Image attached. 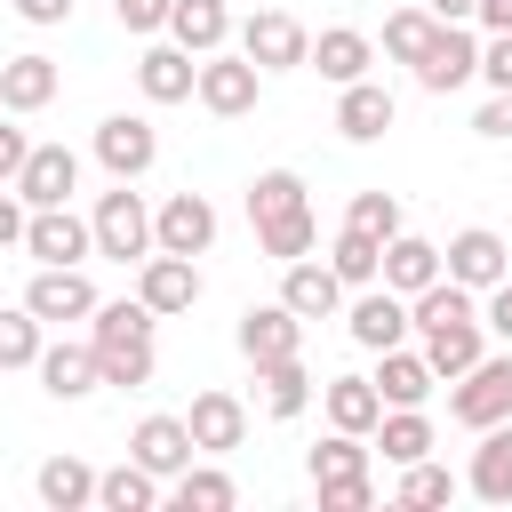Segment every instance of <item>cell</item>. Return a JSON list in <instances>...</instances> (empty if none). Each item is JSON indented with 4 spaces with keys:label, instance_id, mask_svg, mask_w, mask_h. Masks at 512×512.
<instances>
[{
    "label": "cell",
    "instance_id": "obj_1",
    "mask_svg": "<svg viewBox=\"0 0 512 512\" xmlns=\"http://www.w3.org/2000/svg\"><path fill=\"white\" fill-rule=\"evenodd\" d=\"M152 304L144 296H120V304H96V328H88V344H96V360H104V384H152Z\"/></svg>",
    "mask_w": 512,
    "mask_h": 512
},
{
    "label": "cell",
    "instance_id": "obj_2",
    "mask_svg": "<svg viewBox=\"0 0 512 512\" xmlns=\"http://www.w3.org/2000/svg\"><path fill=\"white\" fill-rule=\"evenodd\" d=\"M160 248V216L112 176V192H96V256H112V264H144Z\"/></svg>",
    "mask_w": 512,
    "mask_h": 512
},
{
    "label": "cell",
    "instance_id": "obj_3",
    "mask_svg": "<svg viewBox=\"0 0 512 512\" xmlns=\"http://www.w3.org/2000/svg\"><path fill=\"white\" fill-rule=\"evenodd\" d=\"M448 416H456V424H472V432L504 424V416H512V352H496V360L464 368V376H456V392H448Z\"/></svg>",
    "mask_w": 512,
    "mask_h": 512
},
{
    "label": "cell",
    "instance_id": "obj_4",
    "mask_svg": "<svg viewBox=\"0 0 512 512\" xmlns=\"http://www.w3.org/2000/svg\"><path fill=\"white\" fill-rule=\"evenodd\" d=\"M256 88H264V64L240 48V56H200V104L216 112V120H240V112H256Z\"/></svg>",
    "mask_w": 512,
    "mask_h": 512
},
{
    "label": "cell",
    "instance_id": "obj_5",
    "mask_svg": "<svg viewBox=\"0 0 512 512\" xmlns=\"http://www.w3.org/2000/svg\"><path fill=\"white\" fill-rule=\"evenodd\" d=\"M152 160H160V136H152L144 112H112V120H96V168H104V176L136 184Z\"/></svg>",
    "mask_w": 512,
    "mask_h": 512
},
{
    "label": "cell",
    "instance_id": "obj_6",
    "mask_svg": "<svg viewBox=\"0 0 512 512\" xmlns=\"http://www.w3.org/2000/svg\"><path fill=\"white\" fill-rule=\"evenodd\" d=\"M408 328H416V304L400 288H360V304L344 312V336L360 352H392V344H408Z\"/></svg>",
    "mask_w": 512,
    "mask_h": 512
},
{
    "label": "cell",
    "instance_id": "obj_7",
    "mask_svg": "<svg viewBox=\"0 0 512 512\" xmlns=\"http://www.w3.org/2000/svg\"><path fill=\"white\" fill-rule=\"evenodd\" d=\"M240 48H248L264 72H296V64H312V32H304L296 16H280V8H256V16L240 24Z\"/></svg>",
    "mask_w": 512,
    "mask_h": 512
},
{
    "label": "cell",
    "instance_id": "obj_8",
    "mask_svg": "<svg viewBox=\"0 0 512 512\" xmlns=\"http://www.w3.org/2000/svg\"><path fill=\"white\" fill-rule=\"evenodd\" d=\"M24 256H32V264H80V256H96V216H72V208H32Z\"/></svg>",
    "mask_w": 512,
    "mask_h": 512
},
{
    "label": "cell",
    "instance_id": "obj_9",
    "mask_svg": "<svg viewBox=\"0 0 512 512\" xmlns=\"http://www.w3.org/2000/svg\"><path fill=\"white\" fill-rule=\"evenodd\" d=\"M240 352L264 368V360H296L304 352V312L280 296V304H248L240 312Z\"/></svg>",
    "mask_w": 512,
    "mask_h": 512
},
{
    "label": "cell",
    "instance_id": "obj_10",
    "mask_svg": "<svg viewBox=\"0 0 512 512\" xmlns=\"http://www.w3.org/2000/svg\"><path fill=\"white\" fill-rule=\"evenodd\" d=\"M16 192H24L32 208H72V192H80V152H72V144H32V160L16 168Z\"/></svg>",
    "mask_w": 512,
    "mask_h": 512
},
{
    "label": "cell",
    "instance_id": "obj_11",
    "mask_svg": "<svg viewBox=\"0 0 512 512\" xmlns=\"http://www.w3.org/2000/svg\"><path fill=\"white\" fill-rule=\"evenodd\" d=\"M136 296L168 320V312H192L200 304V264L192 256H168V248H152L144 264H136Z\"/></svg>",
    "mask_w": 512,
    "mask_h": 512
},
{
    "label": "cell",
    "instance_id": "obj_12",
    "mask_svg": "<svg viewBox=\"0 0 512 512\" xmlns=\"http://www.w3.org/2000/svg\"><path fill=\"white\" fill-rule=\"evenodd\" d=\"M128 456H136L144 472H160V480H176V472H192V456H200V440H192V424H184V416H144V424L128 432Z\"/></svg>",
    "mask_w": 512,
    "mask_h": 512
},
{
    "label": "cell",
    "instance_id": "obj_13",
    "mask_svg": "<svg viewBox=\"0 0 512 512\" xmlns=\"http://www.w3.org/2000/svg\"><path fill=\"white\" fill-rule=\"evenodd\" d=\"M464 80H480V40H472L464 24H440V40H432V48H424V64H416V88L456 96Z\"/></svg>",
    "mask_w": 512,
    "mask_h": 512
},
{
    "label": "cell",
    "instance_id": "obj_14",
    "mask_svg": "<svg viewBox=\"0 0 512 512\" xmlns=\"http://www.w3.org/2000/svg\"><path fill=\"white\" fill-rule=\"evenodd\" d=\"M448 280H464V288H504V280H512V248H504L488 224H464V232L448 240Z\"/></svg>",
    "mask_w": 512,
    "mask_h": 512
},
{
    "label": "cell",
    "instance_id": "obj_15",
    "mask_svg": "<svg viewBox=\"0 0 512 512\" xmlns=\"http://www.w3.org/2000/svg\"><path fill=\"white\" fill-rule=\"evenodd\" d=\"M24 304H32L40 320H96V288H88L80 264H40L32 288H24Z\"/></svg>",
    "mask_w": 512,
    "mask_h": 512
},
{
    "label": "cell",
    "instance_id": "obj_16",
    "mask_svg": "<svg viewBox=\"0 0 512 512\" xmlns=\"http://www.w3.org/2000/svg\"><path fill=\"white\" fill-rule=\"evenodd\" d=\"M160 248H168V256H208V248H216V208H208V192H168V200H160Z\"/></svg>",
    "mask_w": 512,
    "mask_h": 512
},
{
    "label": "cell",
    "instance_id": "obj_17",
    "mask_svg": "<svg viewBox=\"0 0 512 512\" xmlns=\"http://www.w3.org/2000/svg\"><path fill=\"white\" fill-rule=\"evenodd\" d=\"M320 408H328V424L336 432H360V440H376V424H384V392H376V376H328L320 384Z\"/></svg>",
    "mask_w": 512,
    "mask_h": 512
},
{
    "label": "cell",
    "instance_id": "obj_18",
    "mask_svg": "<svg viewBox=\"0 0 512 512\" xmlns=\"http://www.w3.org/2000/svg\"><path fill=\"white\" fill-rule=\"evenodd\" d=\"M136 88H144L152 104H184V96H200V64H192V48H184V40L144 48V56H136Z\"/></svg>",
    "mask_w": 512,
    "mask_h": 512
},
{
    "label": "cell",
    "instance_id": "obj_19",
    "mask_svg": "<svg viewBox=\"0 0 512 512\" xmlns=\"http://www.w3.org/2000/svg\"><path fill=\"white\" fill-rule=\"evenodd\" d=\"M432 280H448V248H432V240H416V232L384 240V288H400V296H424Z\"/></svg>",
    "mask_w": 512,
    "mask_h": 512
},
{
    "label": "cell",
    "instance_id": "obj_20",
    "mask_svg": "<svg viewBox=\"0 0 512 512\" xmlns=\"http://www.w3.org/2000/svg\"><path fill=\"white\" fill-rule=\"evenodd\" d=\"M280 296H288L304 320H328V312H344V272H336V264L296 256V264H280Z\"/></svg>",
    "mask_w": 512,
    "mask_h": 512
},
{
    "label": "cell",
    "instance_id": "obj_21",
    "mask_svg": "<svg viewBox=\"0 0 512 512\" xmlns=\"http://www.w3.org/2000/svg\"><path fill=\"white\" fill-rule=\"evenodd\" d=\"M432 384H440V368H432L424 352H408V344L376 352V392H384L392 408H424V400H432Z\"/></svg>",
    "mask_w": 512,
    "mask_h": 512
},
{
    "label": "cell",
    "instance_id": "obj_22",
    "mask_svg": "<svg viewBox=\"0 0 512 512\" xmlns=\"http://www.w3.org/2000/svg\"><path fill=\"white\" fill-rule=\"evenodd\" d=\"M464 488H472L480 504H512V416L480 432V448H472V472H464Z\"/></svg>",
    "mask_w": 512,
    "mask_h": 512
},
{
    "label": "cell",
    "instance_id": "obj_23",
    "mask_svg": "<svg viewBox=\"0 0 512 512\" xmlns=\"http://www.w3.org/2000/svg\"><path fill=\"white\" fill-rule=\"evenodd\" d=\"M312 64H320V80L352 88V80H368V64H376V40H368V32H352V24H328V32L312 40Z\"/></svg>",
    "mask_w": 512,
    "mask_h": 512
},
{
    "label": "cell",
    "instance_id": "obj_24",
    "mask_svg": "<svg viewBox=\"0 0 512 512\" xmlns=\"http://www.w3.org/2000/svg\"><path fill=\"white\" fill-rule=\"evenodd\" d=\"M384 128H392V88L352 80V88L336 96V136H344V144H376Z\"/></svg>",
    "mask_w": 512,
    "mask_h": 512
},
{
    "label": "cell",
    "instance_id": "obj_25",
    "mask_svg": "<svg viewBox=\"0 0 512 512\" xmlns=\"http://www.w3.org/2000/svg\"><path fill=\"white\" fill-rule=\"evenodd\" d=\"M184 424H192V440H200V448H208V456H232V448H240V440H248V408H240V400H232V392H200V400H192V416H184Z\"/></svg>",
    "mask_w": 512,
    "mask_h": 512
},
{
    "label": "cell",
    "instance_id": "obj_26",
    "mask_svg": "<svg viewBox=\"0 0 512 512\" xmlns=\"http://www.w3.org/2000/svg\"><path fill=\"white\" fill-rule=\"evenodd\" d=\"M40 384H48L56 400H88V392L104 384L96 344H56V352H40Z\"/></svg>",
    "mask_w": 512,
    "mask_h": 512
},
{
    "label": "cell",
    "instance_id": "obj_27",
    "mask_svg": "<svg viewBox=\"0 0 512 512\" xmlns=\"http://www.w3.org/2000/svg\"><path fill=\"white\" fill-rule=\"evenodd\" d=\"M96 488H104V472L80 464V456H48V464H40V504H48V512H88Z\"/></svg>",
    "mask_w": 512,
    "mask_h": 512
},
{
    "label": "cell",
    "instance_id": "obj_28",
    "mask_svg": "<svg viewBox=\"0 0 512 512\" xmlns=\"http://www.w3.org/2000/svg\"><path fill=\"white\" fill-rule=\"evenodd\" d=\"M168 40H184L192 56H216V48L232 40V8H224V0H176Z\"/></svg>",
    "mask_w": 512,
    "mask_h": 512
},
{
    "label": "cell",
    "instance_id": "obj_29",
    "mask_svg": "<svg viewBox=\"0 0 512 512\" xmlns=\"http://www.w3.org/2000/svg\"><path fill=\"white\" fill-rule=\"evenodd\" d=\"M56 80H64V72H56L48 56H8V64H0V104H8V112H40V104L56 96Z\"/></svg>",
    "mask_w": 512,
    "mask_h": 512
},
{
    "label": "cell",
    "instance_id": "obj_30",
    "mask_svg": "<svg viewBox=\"0 0 512 512\" xmlns=\"http://www.w3.org/2000/svg\"><path fill=\"white\" fill-rule=\"evenodd\" d=\"M256 384H264V416H280V424L312 408V368H304V352H296V360H264Z\"/></svg>",
    "mask_w": 512,
    "mask_h": 512
},
{
    "label": "cell",
    "instance_id": "obj_31",
    "mask_svg": "<svg viewBox=\"0 0 512 512\" xmlns=\"http://www.w3.org/2000/svg\"><path fill=\"white\" fill-rule=\"evenodd\" d=\"M376 448H384V464H424L432 456V416L424 408H384Z\"/></svg>",
    "mask_w": 512,
    "mask_h": 512
},
{
    "label": "cell",
    "instance_id": "obj_32",
    "mask_svg": "<svg viewBox=\"0 0 512 512\" xmlns=\"http://www.w3.org/2000/svg\"><path fill=\"white\" fill-rule=\"evenodd\" d=\"M168 504H176V512H232V504H240V488H232V472L192 464V472H176V480H168Z\"/></svg>",
    "mask_w": 512,
    "mask_h": 512
},
{
    "label": "cell",
    "instance_id": "obj_33",
    "mask_svg": "<svg viewBox=\"0 0 512 512\" xmlns=\"http://www.w3.org/2000/svg\"><path fill=\"white\" fill-rule=\"evenodd\" d=\"M432 40H440V16H432V8H392V16H384V56H392V64L416 72Z\"/></svg>",
    "mask_w": 512,
    "mask_h": 512
},
{
    "label": "cell",
    "instance_id": "obj_34",
    "mask_svg": "<svg viewBox=\"0 0 512 512\" xmlns=\"http://www.w3.org/2000/svg\"><path fill=\"white\" fill-rule=\"evenodd\" d=\"M152 504H160V472H144L136 456L112 464L104 488H96V512H152Z\"/></svg>",
    "mask_w": 512,
    "mask_h": 512
},
{
    "label": "cell",
    "instance_id": "obj_35",
    "mask_svg": "<svg viewBox=\"0 0 512 512\" xmlns=\"http://www.w3.org/2000/svg\"><path fill=\"white\" fill-rule=\"evenodd\" d=\"M336 480H368V448H360V432L328 424V440L312 448V488H336Z\"/></svg>",
    "mask_w": 512,
    "mask_h": 512
},
{
    "label": "cell",
    "instance_id": "obj_36",
    "mask_svg": "<svg viewBox=\"0 0 512 512\" xmlns=\"http://www.w3.org/2000/svg\"><path fill=\"white\" fill-rule=\"evenodd\" d=\"M312 240H320V224H312V208H288V216H272V224H256V248H264L272 264H296V256H312Z\"/></svg>",
    "mask_w": 512,
    "mask_h": 512
},
{
    "label": "cell",
    "instance_id": "obj_37",
    "mask_svg": "<svg viewBox=\"0 0 512 512\" xmlns=\"http://www.w3.org/2000/svg\"><path fill=\"white\" fill-rule=\"evenodd\" d=\"M328 264L344 272V288H376L384 280V240H368V232H336V248H328Z\"/></svg>",
    "mask_w": 512,
    "mask_h": 512
},
{
    "label": "cell",
    "instance_id": "obj_38",
    "mask_svg": "<svg viewBox=\"0 0 512 512\" xmlns=\"http://www.w3.org/2000/svg\"><path fill=\"white\" fill-rule=\"evenodd\" d=\"M288 208H304V176H296V168H264V176L248 184V224H272V216H288Z\"/></svg>",
    "mask_w": 512,
    "mask_h": 512
},
{
    "label": "cell",
    "instance_id": "obj_39",
    "mask_svg": "<svg viewBox=\"0 0 512 512\" xmlns=\"http://www.w3.org/2000/svg\"><path fill=\"white\" fill-rule=\"evenodd\" d=\"M40 328H48V320H40L32 304L0 312V368H40V352H48V344H40Z\"/></svg>",
    "mask_w": 512,
    "mask_h": 512
},
{
    "label": "cell",
    "instance_id": "obj_40",
    "mask_svg": "<svg viewBox=\"0 0 512 512\" xmlns=\"http://www.w3.org/2000/svg\"><path fill=\"white\" fill-rule=\"evenodd\" d=\"M344 224H352V232H368V240H400V200H392V192H352Z\"/></svg>",
    "mask_w": 512,
    "mask_h": 512
},
{
    "label": "cell",
    "instance_id": "obj_41",
    "mask_svg": "<svg viewBox=\"0 0 512 512\" xmlns=\"http://www.w3.org/2000/svg\"><path fill=\"white\" fill-rule=\"evenodd\" d=\"M456 496V480L424 456V464H400V488H392V504H448Z\"/></svg>",
    "mask_w": 512,
    "mask_h": 512
},
{
    "label": "cell",
    "instance_id": "obj_42",
    "mask_svg": "<svg viewBox=\"0 0 512 512\" xmlns=\"http://www.w3.org/2000/svg\"><path fill=\"white\" fill-rule=\"evenodd\" d=\"M120 8V32H160L176 16V0H112Z\"/></svg>",
    "mask_w": 512,
    "mask_h": 512
},
{
    "label": "cell",
    "instance_id": "obj_43",
    "mask_svg": "<svg viewBox=\"0 0 512 512\" xmlns=\"http://www.w3.org/2000/svg\"><path fill=\"white\" fill-rule=\"evenodd\" d=\"M472 128H480L488 144H504V136H512V88H496V96H488V104L472 112Z\"/></svg>",
    "mask_w": 512,
    "mask_h": 512
},
{
    "label": "cell",
    "instance_id": "obj_44",
    "mask_svg": "<svg viewBox=\"0 0 512 512\" xmlns=\"http://www.w3.org/2000/svg\"><path fill=\"white\" fill-rule=\"evenodd\" d=\"M368 504H376L368 480H336V488H320V512H368Z\"/></svg>",
    "mask_w": 512,
    "mask_h": 512
},
{
    "label": "cell",
    "instance_id": "obj_45",
    "mask_svg": "<svg viewBox=\"0 0 512 512\" xmlns=\"http://www.w3.org/2000/svg\"><path fill=\"white\" fill-rule=\"evenodd\" d=\"M480 80H488V88H512V32H496V40L480 48Z\"/></svg>",
    "mask_w": 512,
    "mask_h": 512
},
{
    "label": "cell",
    "instance_id": "obj_46",
    "mask_svg": "<svg viewBox=\"0 0 512 512\" xmlns=\"http://www.w3.org/2000/svg\"><path fill=\"white\" fill-rule=\"evenodd\" d=\"M480 312H488V336H504V344H512V280H504V288H488V304H480Z\"/></svg>",
    "mask_w": 512,
    "mask_h": 512
},
{
    "label": "cell",
    "instance_id": "obj_47",
    "mask_svg": "<svg viewBox=\"0 0 512 512\" xmlns=\"http://www.w3.org/2000/svg\"><path fill=\"white\" fill-rule=\"evenodd\" d=\"M16 16H24V24H64L72 0H16Z\"/></svg>",
    "mask_w": 512,
    "mask_h": 512
},
{
    "label": "cell",
    "instance_id": "obj_48",
    "mask_svg": "<svg viewBox=\"0 0 512 512\" xmlns=\"http://www.w3.org/2000/svg\"><path fill=\"white\" fill-rule=\"evenodd\" d=\"M472 24H488V32H512V0H480V16Z\"/></svg>",
    "mask_w": 512,
    "mask_h": 512
},
{
    "label": "cell",
    "instance_id": "obj_49",
    "mask_svg": "<svg viewBox=\"0 0 512 512\" xmlns=\"http://www.w3.org/2000/svg\"><path fill=\"white\" fill-rule=\"evenodd\" d=\"M432 16H440V24H472V16H480V0H432Z\"/></svg>",
    "mask_w": 512,
    "mask_h": 512
}]
</instances>
